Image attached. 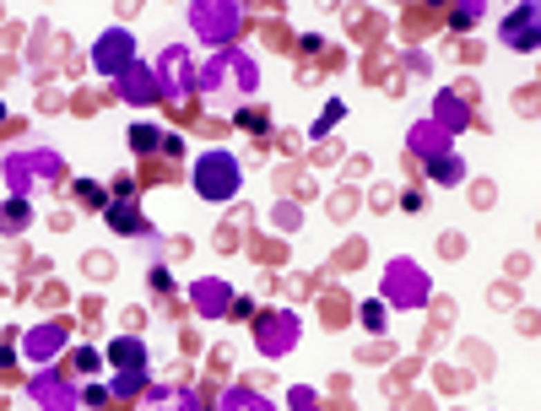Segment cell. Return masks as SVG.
Returning <instances> with one entry per match:
<instances>
[{
	"instance_id": "obj_1",
	"label": "cell",
	"mask_w": 541,
	"mask_h": 411,
	"mask_svg": "<svg viewBox=\"0 0 541 411\" xmlns=\"http://www.w3.org/2000/svg\"><path fill=\"white\" fill-rule=\"evenodd\" d=\"M195 184H200L206 200H227V195L238 190V168H233L227 157H206L200 168H195Z\"/></svg>"
},
{
	"instance_id": "obj_2",
	"label": "cell",
	"mask_w": 541,
	"mask_h": 411,
	"mask_svg": "<svg viewBox=\"0 0 541 411\" xmlns=\"http://www.w3.org/2000/svg\"><path fill=\"white\" fill-rule=\"evenodd\" d=\"M114 363L125 368V384H135V379H141V363H146V357H141V347H135V341H114Z\"/></svg>"
},
{
	"instance_id": "obj_3",
	"label": "cell",
	"mask_w": 541,
	"mask_h": 411,
	"mask_svg": "<svg viewBox=\"0 0 541 411\" xmlns=\"http://www.w3.org/2000/svg\"><path fill=\"white\" fill-rule=\"evenodd\" d=\"M76 200H87V206H108V195L97 190V184H87V179H76Z\"/></svg>"
},
{
	"instance_id": "obj_4",
	"label": "cell",
	"mask_w": 541,
	"mask_h": 411,
	"mask_svg": "<svg viewBox=\"0 0 541 411\" xmlns=\"http://www.w3.org/2000/svg\"><path fill=\"white\" fill-rule=\"evenodd\" d=\"M108 222H114V227H141L135 206H108Z\"/></svg>"
},
{
	"instance_id": "obj_5",
	"label": "cell",
	"mask_w": 541,
	"mask_h": 411,
	"mask_svg": "<svg viewBox=\"0 0 541 411\" xmlns=\"http://www.w3.org/2000/svg\"><path fill=\"white\" fill-rule=\"evenodd\" d=\"M22 222H28V200H11L6 206V227H22Z\"/></svg>"
}]
</instances>
